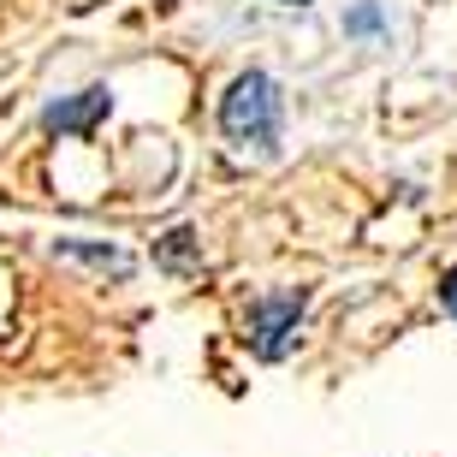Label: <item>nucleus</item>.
I'll return each instance as SVG.
<instances>
[{"instance_id":"obj_1","label":"nucleus","mask_w":457,"mask_h":457,"mask_svg":"<svg viewBox=\"0 0 457 457\" xmlns=\"http://www.w3.org/2000/svg\"><path fill=\"white\" fill-rule=\"evenodd\" d=\"M220 131L232 137L237 149H255V154H273L279 149V84L268 71H244L232 78L220 102Z\"/></svg>"},{"instance_id":"obj_2","label":"nucleus","mask_w":457,"mask_h":457,"mask_svg":"<svg viewBox=\"0 0 457 457\" xmlns=\"http://www.w3.org/2000/svg\"><path fill=\"white\" fill-rule=\"evenodd\" d=\"M303 291H286V297H262V303L250 309V345L262 362H279V356L291 351V339H297V321H303Z\"/></svg>"},{"instance_id":"obj_3","label":"nucleus","mask_w":457,"mask_h":457,"mask_svg":"<svg viewBox=\"0 0 457 457\" xmlns=\"http://www.w3.org/2000/svg\"><path fill=\"white\" fill-rule=\"evenodd\" d=\"M113 113V89H78V96H66V102H54L48 113H42V125H48V131H96V119H107Z\"/></svg>"},{"instance_id":"obj_4","label":"nucleus","mask_w":457,"mask_h":457,"mask_svg":"<svg viewBox=\"0 0 457 457\" xmlns=\"http://www.w3.org/2000/svg\"><path fill=\"white\" fill-rule=\"evenodd\" d=\"M54 255H71V262H89V268H107V273H131V255L113 250V244H78V237H60Z\"/></svg>"},{"instance_id":"obj_5","label":"nucleus","mask_w":457,"mask_h":457,"mask_svg":"<svg viewBox=\"0 0 457 457\" xmlns=\"http://www.w3.org/2000/svg\"><path fill=\"white\" fill-rule=\"evenodd\" d=\"M154 262L161 268H172V273H190V268H203V244H196V232H167L161 237V250H154Z\"/></svg>"},{"instance_id":"obj_6","label":"nucleus","mask_w":457,"mask_h":457,"mask_svg":"<svg viewBox=\"0 0 457 457\" xmlns=\"http://www.w3.org/2000/svg\"><path fill=\"white\" fill-rule=\"evenodd\" d=\"M345 24H351L356 36H374V30H380V6H356V12L345 18Z\"/></svg>"},{"instance_id":"obj_7","label":"nucleus","mask_w":457,"mask_h":457,"mask_svg":"<svg viewBox=\"0 0 457 457\" xmlns=\"http://www.w3.org/2000/svg\"><path fill=\"white\" fill-rule=\"evenodd\" d=\"M440 303L457 315V268H445V279H440Z\"/></svg>"},{"instance_id":"obj_8","label":"nucleus","mask_w":457,"mask_h":457,"mask_svg":"<svg viewBox=\"0 0 457 457\" xmlns=\"http://www.w3.org/2000/svg\"><path fill=\"white\" fill-rule=\"evenodd\" d=\"M279 6H303V0H279Z\"/></svg>"}]
</instances>
